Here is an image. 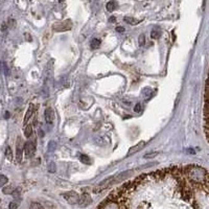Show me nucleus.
<instances>
[{
    "instance_id": "nucleus-32",
    "label": "nucleus",
    "mask_w": 209,
    "mask_h": 209,
    "mask_svg": "<svg viewBox=\"0 0 209 209\" xmlns=\"http://www.w3.org/2000/svg\"><path fill=\"white\" fill-rule=\"evenodd\" d=\"M9 117H10V113H9V112H5L4 118H6V119H7V118H9Z\"/></svg>"
},
{
    "instance_id": "nucleus-8",
    "label": "nucleus",
    "mask_w": 209,
    "mask_h": 209,
    "mask_svg": "<svg viewBox=\"0 0 209 209\" xmlns=\"http://www.w3.org/2000/svg\"><path fill=\"white\" fill-rule=\"evenodd\" d=\"M145 145V141H140L139 143H137L136 145H134V147H132L130 150H129V153H128V156H131L133 155V154H135L137 152H139L140 150H141L142 147H143Z\"/></svg>"
},
{
    "instance_id": "nucleus-31",
    "label": "nucleus",
    "mask_w": 209,
    "mask_h": 209,
    "mask_svg": "<svg viewBox=\"0 0 209 209\" xmlns=\"http://www.w3.org/2000/svg\"><path fill=\"white\" fill-rule=\"evenodd\" d=\"M2 31H5L6 29V23H2Z\"/></svg>"
},
{
    "instance_id": "nucleus-3",
    "label": "nucleus",
    "mask_w": 209,
    "mask_h": 209,
    "mask_svg": "<svg viewBox=\"0 0 209 209\" xmlns=\"http://www.w3.org/2000/svg\"><path fill=\"white\" fill-rule=\"evenodd\" d=\"M64 199L67 201V203H69L70 205H75L78 204L79 199V194L75 191H68L63 194Z\"/></svg>"
},
{
    "instance_id": "nucleus-11",
    "label": "nucleus",
    "mask_w": 209,
    "mask_h": 209,
    "mask_svg": "<svg viewBox=\"0 0 209 209\" xmlns=\"http://www.w3.org/2000/svg\"><path fill=\"white\" fill-rule=\"evenodd\" d=\"M22 156H23V150H22L20 144H19L17 148H16V162H17V163H20L21 162Z\"/></svg>"
},
{
    "instance_id": "nucleus-24",
    "label": "nucleus",
    "mask_w": 209,
    "mask_h": 209,
    "mask_svg": "<svg viewBox=\"0 0 209 209\" xmlns=\"http://www.w3.org/2000/svg\"><path fill=\"white\" fill-rule=\"evenodd\" d=\"M57 147V143L54 141H49L48 143V151L49 152H53L54 150H56Z\"/></svg>"
},
{
    "instance_id": "nucleus-27",
    "label": "nucleus",
    "mask_w": 209,
    "mask_h": 209,
    "mask_svg": "<svg viewBox=\"0 0 209 209\" xmlns=\"http://www.w3.org/2000/svg\"><path fill=\"white\" fill-rule=\"evenodd\" d=\"M19 206V203L17 202H11L9 205V209H17Z\"/></svg>"
},
{
    "instance_id": "nucleus-13",
    "label": "nucleus",
    "mask_w": 209,
    "mask_h": 209,
    "mask_svg": "<svg viewBox=\"0 0 209 209\" xmlns=\"http://www.w3.org/2000/svg\"><path fill=\"white\" fill-rule=\"evenodd\" d=\"M123 20H125L126 23L131 24V25H137L138 23H140V20H137V19L133 18V17H125Z\"/></svg>"
},
{
    "instance_id": "nucleus-35",
    "label": "nucleus",
    "mask_w": 209,
    "mask_h": 209,
    "mask_svg": "<svg viewBox=\"0 0 209 209\" xmlns=\"http://www.w3.org/2000/svg\"><path fill=\"white\" fill-rule=\"evenodd\" d=\"M0 209H1V208H0Z\"/></svg>"
},
{
    "instance_id": "nucleus-25",
    "label": "nucleus",
    "mask_w": 209,
    "mask_h": 209,
    "mask_svg": "<svg viewBox=\"0 0 209 209\" xmlns=\"http://www.w3.org/2000/svg\"><path fill=\"white\" fill-rule=\"evenodd\" d=\"M158 155V152H153V153H147L145 154L143 156L145 159H152V158H155V157Z\"/></svg>"
},
{
    "instance_id": "nucleus-12",
    "label": "nucleus",
    "mask_w": 209,
    "mask_h": 209,
    "mask_svg": "<svg viewBox=\"0 0 209 209\" xmlns=\"http://www.w3.org/2000/svg\"><path fill=\"white\" fill-rule=\"evenodd\" d=\"M116 7H117V4H116V2H115V0H110L106 5V9L108 12H113Z\"/></svg>"
},
{
    "instance_id": "nucleus-22",
    "label": "nucleus",
    "mask_w": 209,
    "mask_h": 209,
    "mask_svg": "<svg viewBox=\"0 0 209 209\" xmlns=\"http://www.w3.org/2000/svg\"><path fill=\"white\" fill-rule=\"evenodd\" d=\"M57 170V165L54 162H50V163L48 164V172L49 173H56Z\"/></svg>"
},
{
    "instance_id": "nucleus-19",
    "label": "nucleus",
    "mask_w": 209,
    "mask_h": 209,
    "mask_svg": "<svg viewBox=\"0 0 209 209\" xmlns=\"http://www.w3.org/2000/svg\"><path fill=\"white\" fill-rule=\"evenodd\" d=\"M151 37L153 38V39H158L159 37H160V31L157 28H154L152 32H151Z\"/></svg>"
},
{
    "instance_id": "nucleus-23",
    "label": "nucleus",
    "mask_w": 209,
    "mask_h": 209,
    "mask_svg": "<svg viewBox=\"0 0 209 209\" xmlns=\"http://www.w3.org/2000/svg\"><path fill=\"white\" fill-rule=\"evenodd\" d=\"M138 44L139 46H143L145 44V36L143 34H141L138 38Z\"/></svg>"
},
{
    "instance_id": "nucleus-30",
    "label": "nucleus",
    "mask_w": 209,
    "mask_h": 209,
    "mask_svg": "<svg viewBox=\"0 0 209 209\" xmlns=\"http://www.w3.org/2000/svg\"><path fill=\"white\" fill-rule=\"evenodd\" d=\"M109 21H110V22H112V23H113V22H115V21H116V18H115L114 16H112V17L109 19Z\"/></svg>"
},
{
    "instance_id": "nucleus-14",
    "label": "nucleus",
    "mask_w": 209,
    "mask_h": 209,
    "mask_svg": "<svg viewBox=\"0 0 209 209\" xmlns=\"http://www.w3.org/2000/svg\"><path fill=\"white\" fill-rule=\"evenodd\" d=\"M5 157L9 161H13V152H12V148L10 147H7L5 148Z\"/></svg>"
},
{
    "instance_id": "nucleus-29",
    "label": "nucleus",
    "mask_w": 209,
    "mask_h": 209,
    "mask_svg": "<svg viewBox=\"0 0 209 209\" xmlns=\"http://www.w3.org/2000/svg\"><path fill=\"white\" fill-rule=\"evenodd\" d=\"M3 66H4V73H5V75H9V70H7V67H6V65H5V64H3Z\"/></svg>"
},
{
    "instance_id": "nucleus-17",
    "label": "nucleus",
    "mask_w": 209,
    "mask_h": 209,
    "mask_svg": "<svg viewBox=\"0 0 209 209\" xmlns=\"http://www.w3.org/2000/svg\"><path fill=\"white\" fill-rule=\"evenodd\" d=\"M79 160H81V162H83V163L85 164H91V160H90V158L88 157L87 155H81L79 156Z\"/></svg>"
},
{
    "instance_id": "nucleus-18",
    "label": "nucleus",
    "mask_w": 209,
    "mask_h": 209,
    "mask_svg": "<svg viewBox=\"0 0 209 209\" xmlns=\"http://www.w3.org/2000/svg\"><path fill=\"white\" fill-rule=\"evenodd\" d=\"M14 191V187L12 185H9V186H5L2 189V192H3L4 194H12Z\"/></svg>"
},
{
    "instance_id": "nucleus-7",
    "label": "nucleus",
    "mask_w": 209,
    "mask_h": 209,
    "mask_svg": "<svg viewBox=\"0 0 209 209\" xmlns=\"http://www.w3.org/2000/svg\"><path fill=\"white\" fill-rule=\"evenodd\" d=\"M134 173V170H126V172H122L120 173L119 175L115 176L114 177V184H117L119 182H122V181L126 180V178H130L131 175Z\"/></svg>"
},
{
    "instance_id": "nucleus-1",
    "label": "nucleus",
    "mask_w": 209,
    "mask_h": 209,
    "mask_svg": "<svg viewBox=\"0 0 209 209\" xmlns=\"http://www.w3.org/2000/svg\"><path fill=\"white\" fill-rule=\"evenodd\" d=\"M184 170L185 178L189 184L197 187H203L208 189V172L204 167L198 165H188Z\"/></svg>"
},
{
    "instance_id": "nucleus-2",
    "label": "nucleus",
    "mask_w": 209,
    "mask_h": 209,
    "mask_svg": "<svg viewBox=\"0 0 209 209\" xmlns=\"http://www.w3.org/2000/svg\"><path fill=\"white\" fill-rule=\"evenodd\" d=\"M71 28H72V22H71V20H69V19L64 21L56 22V23L52 24V29L57 32L70 31Z\"/></svg>"
},
{
    "instance_id": "nucleus-16",
    "label": "nucleus",
    "mask_w": 209,
    "mask_h": 209,
    "mask_svg": "<svg viewBox=\"0 0 209 209\" xmlns=\"http://www.w3.org/2000/svg\"><path fill=\"white\" fill-rule=\"evenodd\" d=\"M100 47V40L98 39H92L91 40V48L92 49H97Z\"/></svg>"
},
{
    "instance_id": "nucleus-21",
    "label": "nucleus",
    "mask_w": 209,
    "mask_h": 209,
    "mask_svg": "<svg viewBox=\"0 0 209 209\" xmlns=\"http://www.w3.org/2000/svg\"><path fill=\"white\" fill-rule=\"evenodd\" d=\"M7 182H9V179H7L6 176L0 175V186H4Z\"/></svg>"
},
{
    "instance_id": "nucleus-4",
    "label": "nucleus",
    "mask_w": 209,
    "mask_h": 209,
    "mask_svg": "<svg viewBox=\"0 0 209 209\" xmlns=\"http://www.w3.org/2000/svg\"><path fill=\"white\" fill-rule=\"evenodd\" d=\"M112 185H114V177L113 176H112V177L107 178L106 180H104L103 182H100L97 186H96L94 191L95 192H100V191L105 190V189H107L109 186H112Z\"/></svg>"
},
{
    "instance_id": "nucleus-5",
    "label": "nucleus",
    "mask_w": 209,
    "mask_h": 209,
    "mask_svg": "<svg viewBox=\"0 0 209 209\" xmlns=\"http://www.w3.org/2000/svg\"><path fill=\"white\" fill-rule=\"evenodd\" d=\"M92 203V198L89 194H83L82 196H79L78 204L79 207H87Z\"/></svg>"
},
{
    "instance_id": "nucleus-10",
    "label": "nucleus",
    "mask_w": 209,
    "mask_h": 209,
    "mask_svg": "<svg viewBox=\"0 0 209 209\" xmlns=\"http://www.w3.org/2000/svg\"><path fill=\"white\" fill-rule=\"evenodd\" d=\"M34 110H35V106L32 104H31V105H29V107H28V109H27V111H26L25 116H24V125H25V123L29 120V118L32 116Z\"/></svg>"
},
{
    "instance_id": "nucleus-33",
    "label": "nucleus",
    "mask_w": 209,
    "mask_h": 209,
    "mask_svg": "<svg viewBox=\"0 0 209 209\" xmlns=\"http://www.w3.org/2000/svg\"><path fill=\"white\" fill-rule=\"evenodd\" d=\"M188 154H194V150H188Z\"/></svg>"
},
{
    "instance_id": "nucleus-9",
    "label": "nucleus",
    "mask_w": 209,
    "mask_h": 209,
    "mask_svg": "<svg viewBox=\"0 0 209 209\" xmlns=\"http://www.w3.org/2000/svg\"><path fill=\"white\" fill-rule=\"evenodd\" d=\"M44 117H45V122L46 123L50 125L53 122V111L50 108H47L44 112Z\"/></svg>"
},
{
    "instance_id": "nucleus-6",
    "label": "nucleus",
    "mask_w": 209,
    "mask_h": 209,
    "mask_svg": "<svg viewBox=\"0 0 209 209\" xmlns=\"http://www.w3.org/2000/svg\"><path fill=\"white\" fill-rule=\"evenodd\" d=\"M36 150V147H35V143L32 141H27L25 144H24V150H23V153L25 157L27 158H29V157L32 156V154H34Z\"/></svg>"
},
{
    "instance_id": "nucleus-20",
    "label": "nucleus",
    "mask_w": 209,
    "mask_h": 209,
    "mask_svg": "<svg viewBox=\"0 0 209 209\" xmlns=\"http://www.w3.org/2000/svg\"><path fill=\"white\" fill-rule=\"evenodd\" d=\"M29 209H44V207L40 204V203L32 202L31 204V206H29Z\"/></svg>"
},
{
    "instance_id": "nucleus-34",
    "label": "nucleus",
    "mask_w": 209,
    "mask_h": 209,
    "mask_svg": "<svg viewBox=\"0 0 209 209\" xmlns=\"http://www.w3.org/2000/svg\"><path fill=\"white\" fill-rule=\"evenodd\" d=\"M59 2H64V0H59Z\"/></svg>"
},
{
    "instance_id": "nucleus-15",
    "label": "nucleus",
    "mask_w": 209,
    "mask_h": 209,
    "mask_svg": "<svg viewBox=\"0 0 209 209\" xmlns=\"http://www.w3.org/2000/svg\"><path fill=\"white\" fill-rule=\"evenodd\" d=\"M32 126H26L25 128H24V135H25V137H27V138H29V137L32 136Z\"/></svg>"
},
{
    "instance_id": "nucleus-28",
    "label": "nucleus",
    "mask_w": 209,
    "mask_h": 209,
    "mask_svg": "<svg viewBox=\"0 0 209 209\" xmlns=\"http://www.w3.org/2000/svg\"><path fill=\"white\" fill-rule=\"evenodd\" d=\"M116 32H125V28L122 27V26H118V27H116Z\"/></svg>"
},
{
    "instance_id": "nucleus-26",
    "label": "nucleus",
    "mask_w": 209,
    "mask_h": 209,
    "mask_svg": "<svg viewBox=\"0 0 209 209\" xmlns=\"http://www.w3.org/2000/svg\"><path fill=\"white\" fill-rule=\"evenodd\" d=\"M134 111L137 112V113H139L140 111H142L141 104H140V103H137V104L135 105V107H134Z\"/></svg>"
}]
</instances>
